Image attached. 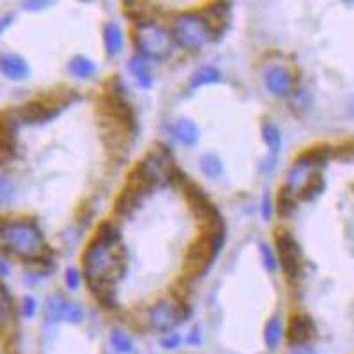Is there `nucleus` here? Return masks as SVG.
I'll use <instances>...</instances> for the list:
<instances>
[{
  "instance_id": "nucleus-1",
  "label": "nucleus",
  "mask_w": 354,
  "mask_h": 354,
  "mask_svg": "<svg viewBox=\"0 0 354 354\" xmlns=\"http://www.w3.org/2000/svg\"><path fill=\"white\" fill-rule=\"evenodd\" d=\"M124 250L115 245L92 241L84 254V275L94 294L113 289V283L124 271Z\"/></svg>"
},
{
  "instance_id": "nucleus-2",
  "label": "nucleus",
  "mask_w": 354,
  "mask_h": 354,
  "mask_svg": "<svg viewBox=\"0 0 354 354\" xmlns=\"http://www.w3.org/2000/svg\"><path fill=\"white\" fill-rule=\"evenodd\" d=\"M0 239L8 252L21 258L38 257L43 248V234L34 221L16 220L2 223Z\"/></svg>"
},
{
  "instance_id": "nucleus-3",
  "label": "nucleus",
  "mask_w": 354,
  "mask_h": 354,
  "mask_svg": "<svg viewBox=\"0 0 354 354\" xmlns=\"http://www.w3.org/2000/svg\"><path fill=\"white\" fill-rule=\"evenodd\" d=\"M135 45L142 57L165 60L172 54V36L155 21H142L135 29Z\"/></svg>"
},
{
  "instance_id": "nucleus-4",
  "label": "nucleus",
  "mask_w": 354,
  "mask_h": 354,
  "mask_svg": "<svg viewBox=\"0 0 354 354\" xmlns=\"http://www.w3.org/2000/svg\"><path fill=\"white\" fill-rule=\"evenodd\" d=\"M175 41L186 50H199L211 38V30L200 14L184 13L175 20L174 25Z\"/></svg>"
},
{
  "instance_id": "nucleus-5",
  "label": "nucleus",
  "mask_w": 354,
  "mask_h": 354,
  "mask_svg": "<svg viewBox=\"0 0 354 354\" xmlns=\"http://www.w3.org/2000/svg\"><path fill=\"white\" fill-rule=\"evenodd\" d=\"M223 229L212 230L211 234H204L200 236L193 245L190 246V250L186 254V269L193 271H202L211 258L217 257L220 252L221 245H223Z\"/></svg>"
},
{
  "instance_id": "nucleus-6",
  "label": "nucleus",
  "mask_w": 354,
  "mask_h": 354,
  "mask_svg": "<svg viewBox=\"0 0 354 354\" xmlns=\"http://www.w3.org/2000/svg\"><path fill=\"white\" fill-rule=\"evenodd\" d=\"M275 241L283 273L289 278H298L301 273V248L298 241L289 232H278Z\"/></svg>"
},
{
  "instance_id": "nucleus-7",
  "label": "nucleus",
  "mask_w": 354,
  "mask_h": 354,
  "mask_svg": "<svg viewBox=\"0 0 354 354\" xmlns=\"http://www.w3.org/2000/svg\"><path fill=\"white\" fill-rule=\"evenodd\" d=\"M84 317L85 312L78 303L64 300V298L58 296V294L48 298V301H46V319H48V321H64L69 322V324H78V322L84 321Z\"/></svg>"
},
{
  "instance_id": "nucleus-8",
  "label": "nucleus",
  "mask_w": 354,
  "mask_h": 354,
  "mask_svg": "<svg viewBox=\"0 0 354 354\" xmlns=\"http://www.w3.org/2000/svg\"><path fill=\"white\" fill-rule=\"evenodd\" d=\"M184 313L181 312V305H175L172 301H158L149 312L151 328L162 333H167L170 329L183 321Z\"/></svg>"
},
{
  "instance_id": "nucleus-9",
  "label": "nucleus",
  "mask_w": 354,
  "mask_h": 354,
  "mask_svg": "<svg viewBox=\"0 0 354 354\" xmlns=\"http://www.w3.org/2000/svg\"><path fill=\"white\" fill-rule=\"evenodd\" d=\"M264 82H266V87L269 89L271 94H275V96H287V94H291L292 85H294V78L289 73V69L278 66V64L266 67Z\"/></svg>"
},
{
  "instance_id": "nucleus-10",
  "label": "nucleus",
  "mask_w": 354,
  "mask_h": 354,
  "mask_svg": "<svg viewBox=\"0 0 354 354\" xmlns=\"http://www.w3.org/2000/svg\"><path fill=\"white\" fill-rule=\"evenodd\" d=\"M60 107L58 104L45 103V101H30V103L23 104L20 109V119L29 124H38V122H46L54 119L58 113Z\"/></svg>"
},
{
  "instance_id": "nucleus-11",
  "label": "nucleus",
  "mask_w": 354,
  "mask_h": 354,
  "mask_svg": "<svg viewBox=\"0 0 354 354\" xmlns=\"http://www.w3.org/2000/svg\"><path fill=\"white\" fill-rule=\"evenodd\" d=\"M0 73L13 82H21L29 78L30 67L21 55L5 52V54H0Z\"/></svg>"
},
{
  "instance_id": "nucleus-12",
  "label": "nucleus",
  "mask_w": 354,
  "mask_h": 354,
  "mask_svg": "<svg viewBox=\"0 0 354 354\" xmlns=\"http://www.w3.org/2000/svg\"><path fill=\"white\" fill-rule=\"evenodd\" d=\"M316 335V324L309 316H294L289 322L287 337L294 346H305Z\"/></svg>"
},
{
  "instance_id": "nucleus-13",
  "label": "nucleus",
  "mask_w": 354,
  "mask_h": 354,
  "mask_svg": "<svg viewBox=\"0 0 354 354\" xmlns=\"http://www.w3.org/2000/svg\"><path fill=\"white\" fill-rule=\"evenodd\" d=\"M16 146V124L13 119H0V155L8 158Z\"/></svg>"
},
{
  "instance_id": "nucleus-14",
  "label": "nucleus",
  "mask_w": 354,
  "mask_h": 354,
  "mask_svg": "<svg viewBox=\"0 0 354 354\" xmlns=\"http://www.w3.org/2000/svg\"><path fill=\"white\" fill-rule=\"evenodd\" d=\"M104 46H107V54L110 57L121 54L122 45H124V36H122V29L117 21H110L104 25Z\"/></svg>"
},
{
  "instance_id": "nucleus-15",
  "label": "nucleus",
  "mask_w": 354,
  "mask_h": 354,
  "mask_svg": "<svg viewBox=\"0 0 354 354\" xmlns=\"http://www.w3.org/2000/svg\"><path fill=\"white\" fill-rule=\"evenodd\" d=\"M142 193L138 188L131 186V184H128V186L124 188L121 192V195L117 197V202H115V211L119 212V214H131V212L137 209V206L140 204V199H142Z\"/></svg>"
},
{
  "instance_id": "nucleus-16",
  "label": "nucleus",
  "mask_w": 354,
  "mask_h": 354,
  "mask_svg": "<svg viewBox=\"0 0 354 354\" xmlns=\"http://www.w3.org/2000/svg\"><path fill=\"white\" fill-rule=\"evenodd\" d=\"M174 133L177 137V140L183 142L184 146L188 147H193L197 146V142H199V128L193 121L190 119H179V121L175 122V128H174Z\"/></svg>"
},
{
  "instance_id": "nucleus-17",
  "label": "nucleus",
  "mask_w": 354,
  "mask_h": 354,
  "mask_svg": "<svg viewBox=\"0 0 354 354\" xmlns=\"http://www.w3.org/2000/svg\"><path fill=\"white\" fill-rule=\"evenodd\" d=\"M129 71H131V75L137 78L138 85H140L142 89H149L151 85H153V73H151L149 64L146 63V58L144 57L129 58Z\"/></svg>"
},
{
  "instance_id": "nucleus-18",
  "label": "nucleus",
  "mask_w": 354,
  "mask_h": 354,
  "mask_svg": "<svg viewBox=\"0 0 354 354\" xmlns=\"http://www.w3.org/2000/svg\"><path fill=\"white\" fill-rule=\"evenodd\" d=\"M67 69H69V73L75 78H82V80H89L92 78V76L96 75V66H94V63L92 60H89L87 57H84V55H76V57H73L69 60V64H67Z\"/></svg>"
},
{
  "instance_id": "nucleus-19",
  "label": "nucleus",
  "mask_w": 354,
  "mask_h": 354,
  "mask_svg": "<svg viewBox=\"0 0 354 354\" xmlns=\"http://www.w3.org/2000/svg\"><path fill=\"white\" fill-rule=\"evenodd\" d=\"M263 140L267 146L269 153L273 156L278 155L280 149H282V135H280V129L276 128L273 122L264 121L263 124Z\"/></svg>"
},
{
  "instance_id": "nucleus-20",
  "label": "nucleus",
  "mask_w": 354,
  "mask_h": 354,
  "mask_svg": "<svg viewBox=\"0 0 354 354\" xmlns=\"http://www.w3.org/2000/svg\"><path fill=\"white\" fill-rule=\"evenodd\" d=\"M283 329H282V322H280L278 317H271L267 321L266 328H264V342H266L267 349H276L282 340Z\"/></svg>"
},
{
  "instance_id": "nucleus-21",
  "label": "nucleus",
  "mask_w": 354,
  "mask_h": 354,
  "mask_svg": "<svg viewBox=\"0 0 354 354\" xmlns=\"http://www.w3.org/2000/svg\"><path fill=\"white\" fill-rule=\"evenodd\" d=\"M221 80V73L217 69V67H200L195 75L192 76V87H202V85L208 84H218Z\"/></svg>"
},
{
  "instance_id": "nucleus-22",
  "label": "nucleus",
  "mask_w": 354,
  "mask_h": 354,
  "mask_svg": "<svg viewBox=\"0 0 354 354\" xmlns=\"http://www.w3.org/2000/svg\"><path fill=\"white\" fill-rule=\"evenodd\" d=\"M14 312L13 298L9 294L8 289L4 285H0V328H5V326L11 322Z\"/></svg>"
},
{
  "instance_id": "nucleus-23",
  "label": "nucleus",
  "mask_w": 354,
  "mask_h": 354,
  "mask_svg": "<svg viewBox=\"0 0 354 354\" xmlns=\"http://www.w3.org/2000/svg\"><path fill=\"white\" fill-rule=\"evenodd\" d=\"M200 170L204 172V175L211 177V179H217L223 172V163H221V159L217 155H204L200 158Z\"/></svg>"
},
{
  "instance_id": "nucleus-24",
  "label": "nucleus",
  "mask_w": 354,
  "mask_h": 354,
  "mask_svg": "<svg viewBox=\"0 0 354 354\" xmlns=\"http://www.w3.org/2000/svg\"><path fill=\"white\" fill-rule=\"evenodd\" d=\"M324 190V179H322L321 174H312L310 179L307 181L303 188H301V197L305 200H313L316 197H319Z\"/></svg>"
},
{
  "instance_id": "nucleus-25",
  "label": "nucleus",
  "mask_w": 354,
  "mask_h": 354,
  "mask_svg": "<svg viewBox=\"0 0 354 354\" xmlns=\"http://www.w3.org/2000/svg\"><path fill=\"white\" fill-rule=\"evenodd\" d=\"M110 344H112V347L115 349V353L119 354L133 353V340H131L124 331H119V329L112 331V335H110Z\"/></svg>"
},
{
  "instance_id": "nucleus-26",
  "label": "nucleus",
  "mask_w": 354,
  "mask_h": 354,
  "mask_svg": "<svg viewBox=\"0 0 354 354\" xmlns=\"http://www.w3.org/2000/svg\"><path fill=\"white\" fill-rule=\"evenodd\" d=\"M96 239L101 243H107V245H115V243L121 239V236H119V230H117L112 223L104 221V223L100 225V229H98Z\"/></svg>"
},
{
  "instance_id": "nucleus-27",
  "label": "nucleus",
  "mask_w": 354,
  "mask_h": 354,
  "mask_svg": "<svg viewBox=\"0 0 354 354\" xmlns=\"http://www.w3.org/2000/svg\"><path fill=\"white\" fill-rule=\"evenodd\" d=\"M16 195L14 183L5 175H0V206H8Z\"/></svg>"
},
{
  "instance_id": "nucleus-28",
  "label": "nucleus",
  "mask_w": 354,
  "mask_h": 354,
  "mask_svg": "<svg viewBox=\"0 0 354 354\" xmlns=\"http://www.w3.org/2000/svg\"><path fill=\"white\" fill-rule=\"evenodd\" d=\"M294 206L296 204H294V200H292V192L283 186L278 197V212L282 217H287V214H291V212L294 211Z\"/></svg>"
},
{
  "instance_id": "nucleus-29",
  "label": "nucleus",
  "mask_w": 354,
  "mask_h": 354,
  "mask_svg": "<svg viewBox=\"0 0 354 354\" xmlns=\"http://www.w3.org/2000/svg\"><path fill=\"white\" fill-rule=\"evenodd\" d=\"M258 248H261V257H263L264 267H266L269 273H273V271L278 267V258H276V255L273 254V250H271L269 246L264 245V243H261V245H258Z\"/></svg>"
},
{
  "instance_id": "nucleus-30",
  "label": "nucleus",
  "mask_w": 354,
  "mask_h": 354,
  "mask_svg": "<svg viewBox=\"0 0 354 354\" xmlns=\"http://www.w3.org/2000/svg\"><path fill=\"white\" fill-rule=\"evenodd\" d=\"M80 280H82V276H80V271L76 269V267H67L66 276H64V282H66V287L69 289V291H76V289L80 287Z\"/></svg>"
},
{
  "instance_id": "nucleus-31",
  "label": "nucleus",
  "mask_w": 354,
  "mask_h": 354,
  "mask_svg": "<svg viewBox=\"0 0 354 354\" xmlns=\"http://www.w3.org/2000/svg\"><path fill=\"white\" fill-rule=\"evenodd\" d=\"M36 310H38V303H36V300L32 296H25L21 300V313H23V317L32 319Z\"/></svg>"
},
{
  "instance_id": "nucleus-32",
  "label": "nucleus",
  "mask_w": 354,
  "mask_h": 354,
  "mask_svg": "<svg viewBox=\"0 0 354 354\" xmlns=\"http://www.w3.org/2000/svg\"><path fill=\"white\" fill-rule=\"evenodd\" d=\"M181 344V337L177 333H168L165 335V338L162 340V346L165 349H175V347H179Z\"/></svg>"
},
{
  "instance_id": "nucleus-33",
  "label": "nucleus",
  "mask_w": 354,
  "mask_h": 354,
  "mask_svg": "<svg viewBox=\"0 0 354 354\" xmlns=\"http://www.w3.org/2000/svg\"><path fill=\"white\" fill-rule=\"evenodd\" d=\"M271 214H273V206H271L269 195H266L263 199V217H264V220L269 221L271 220Z\"/></svg>"
},
{
  "instance_id": "nucleus-34",
  "label": "nucleus",
  "mask_w": 354,
  "mask_h": 354,
  "mask_svg": "<svg viewBox=\"0 0 354 354\" xmlns=\"http://www.w3.org/2000/svg\"><path fill=\"white\" fill-rule=\"evenodd\" d=\"M50 5H52V2H25L23 8H25L27 11H38V9L50 8Z\"/></svg>"
},
{
  "instance_id": "nucleus-35",
  "label": "nucleus",
  "mask_w": 354,
  "mask_h": 354,
  "mask_svg": "<svg viewBox=\"0 0 354 354\" xmlns=\"http://www.w3.org/2000/svg\"><path fill=\"white\" fill-rule=\"evenodd\" d=\"M289 354H317V353L309 346H296Z\"/></svg>"
},
{
  "instance_id": "nucleus-36",
  "label": "nucleus",
  "mask_w": 354,
  "mask_h": 354,
  "mask_svg": "<svg viewBox=\"0 0 354 354\" xmlns=\"http://www.w3.org/2000/svg\"><path fill=\"white\" fill-rule=\"evenodd\" d=\"M9 273H11V267H9V264L0 258V276H9Z\"/></svg>"
},
{
  "instance_id": "nucleus-37",
  "label": "nucleus",
  "mask_w": 354,
  "mask_h": 354,
  "mask_svg": "<svg viewBox=\"0 0 354 354\" xmlns=\"http://www.w3.org/2000/svg\"><path fill=\"white\" fill-rule=\"evenodd\" d=\"M11 20H13V16H5V18H2V20H0V34L4 32V30L8 29L9 25H11Z\"/></svg>"
},
{
  "instance_id": "nucleus-38",
  "label": "nucleus",
  "mask_w": 354,
  "mask_h": 354,
  "mask_svg": "<svg viewBox=\"0 0 354 354\" xmlns=\"http://www.w3.org/2000/svg\"><path fill=\"white\" fill-rule=\"evenodd\" d=\"M0 227H2V223H0Z\"/></svg>"
}]
</instances>
